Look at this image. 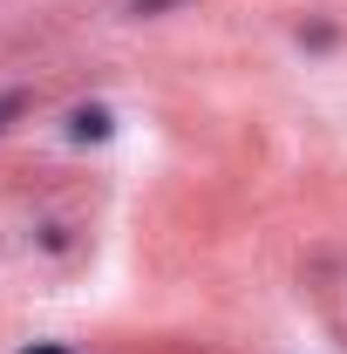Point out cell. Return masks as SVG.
<instances>
[{
    "label": "cell",
    "mask_w": 347,
    "mask_h": 354,
    "mask_svg": "<svg viewBox=\"0 0 347 354\" xmlns=\"http://www.w3.org/2000/svg\"><path fill=\"white\" fill-rule=\"evenodd\" d=\"M75 136H109V109H75Z\"/></svg>",
    "instance_id": "obj_1"
},
{
    "label": "cell",
    "mask_w": 347,
    "mask_h": 354,
    "mask_svg": "<svg viewBox=\"0 0 347 354\" xmlns=\"http://www.w3.org/2000/svg\"><path fill=\"white\" fill-rule=\"evenodd\" d=\"M21 109H28V95H21V88H7V95H0V130H7Z\"/></svg>",
    "instance_id": "obj_2"
},
{
    "label": "cell",
    "mask_w": 347,
    "mask_h": 354,
    "mask_svg": "<svg viewBox=\"0 0 347 354\" xmlns=\"http://www.w3.org/2000/svg\"><path fill=\"white\" fill-rule=\"evenodd\" d=\"M28 354H62V348H28Z\"/></svg>",
    "instance_id": "obj_3"
}]
</instances>
